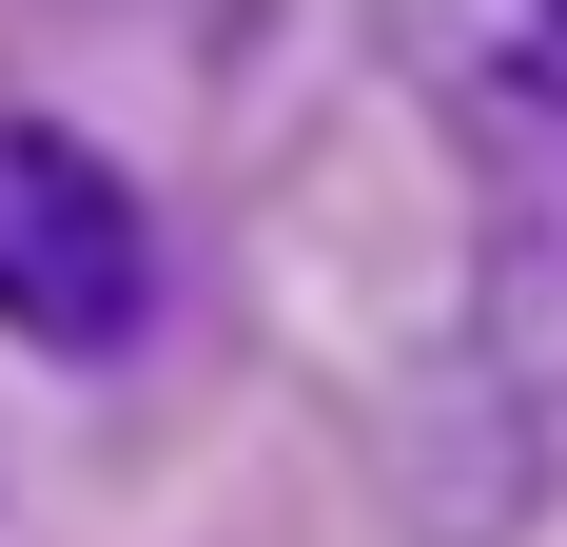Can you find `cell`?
I'll list each match as a JSON object with an SVG mask.
<instances>
[{"label":"cell","instance_id":"6da1fadb","mask_svg":"<svg viewBox=\"0 0 567 547\" xmlns=\"http://www.w3.org/2000/svg\"><path fill=\"white\" fill-rule=\"evenodd\" d=\"M137 313H157V235H137L117 157L0 117V332H40V352H117Z\"/></svg>","mask_w":567,"mask_h":547},{"label":"cell","instance_id":"7a4b0ae2","mask_svg":"<svg viewBox=\"0 0 567 547\" xmlns=\"http://www.w3.org/2000/svg\"><path fill=\"white\" fill-rule=\"evenodd\" d=\"M548 20H567V0H548Z\"/></svg>","mask_w":567,"mask_h":547}]
</instances>
